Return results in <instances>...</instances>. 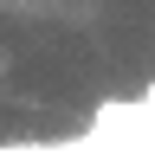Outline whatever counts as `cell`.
I'll return each mask as SVG.
<instances>
[]
</instances>
